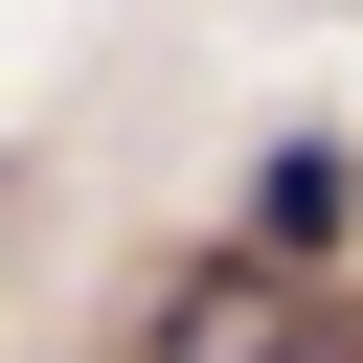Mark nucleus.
<instances>
[{"mask_svg":"<svg viewBox=\"0 0 363 363\" xmlns=\"http://www.w3.org/2000/svg\"><path fill=\"white\" fill-rule=\"evenodd\" d=\"M340 227H363V159H340V136H272L227 250H272V272H340Z\"/></svg>","mask_w":363,"mask_h":363,"instance_id":"obj_2","label":"nucleus"},{"mask_svg":"<svg viewBox=\"0 0 363 363\" xmlns=\"http://www.w3.org/2000/svg\"><path fill=\"white\" fill-rule=\"evenodd\" d=\"M136 363H363V340H340L318 272H272V250H182V272L136 295Z\"/></svg>","mask_w":363,"mask_h":363,"instance_id":"obj_1","label":"nucleus"}]
</instances>
